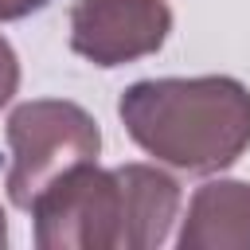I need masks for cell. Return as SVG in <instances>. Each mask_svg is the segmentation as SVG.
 <instances>
[{"label": "cell", "mask_w": 250, "mask_h": 250, "mask_svg": "<svg viewBox=\"0 0 250 250\" xmlns=\"http://www.w3.org/2000/svg\"><path fill=\"white\" fill-rule=\"evenodd\" d=\"M180 184L160 164H78L31 203L39 250H156L180 219Z\"/></svg>", "instance_id": "cell-1"}, {"label": "cell", "mask_w": 250, "mask_h": 250, "mask_svg": "<svg viewBox=\"0 0 250 250\" xmlns=\"http://www.w3.org/2000/svg\"><path fill=\"white\" fill-rule=\"evenodd\" d=\"M4 137L12 148L4 191H8V203L20 211H31V203L51 180H59L78 164L98 160L102 152V129L94 113L66 98L20 102L4 121Z\"/></svg>", "instance_id": "cell-3"}, {"label": "cell", "mask_w": 250, "mask_h": 250, "mask_svg": "<svg viewBox=\"0 0 250 250\" xmlns=\"http://www.w3.org/2000/svg\"><path fill=\"white\" fill-rule=\"evenodd\" d=\"M51 0H0V23H12V20H23V16H35L43 12Z\"/></svg>", "instance_id": "cell-7"}, {"label": "cell", "mask_w": 250, "mask_h": 250, "mask_svg": "<svg viewBox=\"0 0 250 250\" xmlns=\"http://www.w3.org/2000/svg\"><path fill=\"white\" fill-rule=\"evenodd\" d=\"M8 246V215H4V207H0V250Z\"/></svg>", "instance_id": "cell-8"}, {"label": "cell", "mask_w": 250, "mask_h": 250, "mask_svg": "<svg viewBox=\"0 0 250 250\" xmlns=\"http://www.w3.org/2000/svg\"><path fill=\"white\" fill-rule=\"evenodd\" d=\"M180 250H250V184L207 180L191 191L176 234Z\"/></svg>", "instance_id": "cell-5"}, {"label": "cell", "mask_w": 250, "mask_h": 250, "mask_svg": "<svg viewBox=\"0 0 250 250\" xmlns=\"http://www.w3.org/2000/svg\"><path fill=\"white\" fill-rule=\"evenodd\" d=\"M172 35L168 0H74L70 51L102 70L156 55Z\"/></svg>", "instance_id": "cell-4"}, {"label": "cell", "mask_w": 250, "mask_h": 250, "mask_svg": "<svg viewBox=\"0 0 250 250\" xmlns=\"http://www.w3.org/2000/svg\"><path fill=\"white\" fill-rule=\"evenodd\" d=\"M16 90H20V55H16V47L0 35V109L16 98Z\"/></svg>", "instance_id": "cell-6"}, {"label": "cell", "mask_w": 250, "mask_h": 250, "mask_svg": "<svg viewBox=\"0 0 250 250\" xmlns=\"http://www.w3.org/2000/svg\"><path fill=\"white\" fill-rule=\"evenodd\" d=\"M117 117L145 156L188 176H219L250 152V86L230 74L141 78Z\"/></svg>", "instance_id": "cell-2"}]
</instances>
